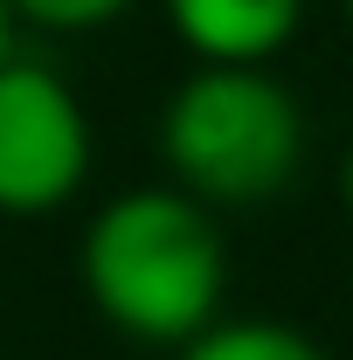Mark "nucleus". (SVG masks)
<instances>
[{"instance_id":"nucleus-1","label":"nucleus","mask_w":353,"mask_h":360,"mask_svg":"<svg viewBox=\"0 0 353 360\" xmlns=\"http://www.w3.org/2000/svg\"><path fill=\"white\" fill-rule=\"evenodd\" d=\"M84 291L111 333L139 347H187L222 319L229 243L180 187H125L84 229Z\"/></svg>"},{"instance_id":"nucleus-2","label":"nucleus","mask_w":353,"mask_h":360,"mask_svg":"<svg viewBox=\"0 0 353 360\" xmlns=\"http://www.w3.org/2000/svg\"><path fill=\"white\" fill-rule=\"evenodd\" d=\"M160 160L208 215L257 208L305 167V111L270 70H194L160 104Z\"/></svg>"},{"instance_id":"nucleus-3","label":"nucleus","mask_w":353,"mask_h":360,"mask_svg":"<svg viewBox=\"0 0 353 360\" xmlns=\"http://www.w3.org/2000/svg\"><path fill=\"white\" fill-rule=\"evenodd\" d=\"M97 139H90L84 97L49 63H7L0 70V215L35 222L84 194Z\"/></svg>"},{"instance_id":"nucleus-4","label":"nucleus","mask_w":353,"mask_h":360,"mask_svg":"<svg viewBox=\"0 0 353 360\" xmlns=\"http://www.w3.org/2000/svg\"><path fill=\"white\" fill-rule=\"evenodd\" d=\"M174 42L201 70H264L305 28V0H160Z\"/></svg>"},{"instance_id":"nucleus-5","label":"nucleus","mask_w":353,"mask_h":360,"mask_svg":"<svg viewBox=\"0 0 353 360\" xmlns=\"http://www.w3.org/2000/svg\"><path fill=\"white\" fill-rule=\"evenodd\" d=\"M174 360H333L312 333L284 319H215L201 340H187Z\"/></svg>"},{"instance_id":"nucleus-6","label":"nucleus","mask_w":353,"mask_h":360,"mask_svg":"<svg viewBox=\"0 0 353 360\" xmlns=\"http://www.w3.org/2000/svg\"><path fill=\"white\" fill-rule=\"evenodd\" d=\"M14 7V21H28V28H42V35H97V28H111L132 0H7Z\"/></svg>"},{"instance_id":"nucleus-7","label":"nucleus","mask_w":353,"mask_h":360,"mask_svg":"<svg viewBox=\"0 0 353 360\" xmlns=\"http://www.w3.org/2000/svg\"><path fill=\"white\" fill-rule=\"evenodd\" d=\"M14 28H21V21H14V7H7V0H0V70H7V63H14Z\"/></svg>"},{"instance_id":"nucleus-8","label":"nucleus","mask_w":353,"mask_h":360,"mask_svg":"<svg viewBox=\"0 0 353 360\" xmlns=\"http://www.w3.org/2000/svg\"><path fill=\"white\" fill-rule=\"evenodd\" d=\"M340 201H347V215H353V153H347V167H340Z\"/></svg>"},{"instance_id":"nucleus-9","label":"nucleus","mask_w":353,"mask_h":360,"mask_svg":"<svg viewBox=\"0 0 353 360\" xmlns=\"http://www.w3.org/2000/svg\"><path fill=\"white\" fill-rule=\"evenodd\" d=\"M347 21H353V0H347Z\"/></svg>"}]
</instances>
